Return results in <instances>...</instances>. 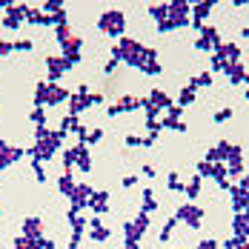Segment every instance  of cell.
<instances>
[{"mask_svg":"<svg viewBox=\"0 0 249 249\" xmlns=\"http://www.w3.org/2000/svg\"><path fill=\"white\" fill-rule=\"evenodd\" d=\"M124 12H118V9H109V12H103V18H100V32H106V35H112V37H121L124 35Z\"/></svg>","mask_w":249,"mask_h":249,"instance_id":"6da1fadb","label":"cell"},{"mask_svg":"<svg viewBox=\"0 0 249 249\" xmlns=\"http://www.w3.org/2000/svg\"><path fill=\"white\" fill-rule=\"evenodd\" d=\"M195 12H198V18H203V15L209 12V3H200V6H198V9H195Z\"/></svg>","mask_w":249,"mask_h":249,"instance_id":"5bb4252c","label":"cell"},{"mask_svg":"<svg viewBox=\"0 0 249 249\" xmlns=\"http://www.w3.org/2000/svg\"><path fill=\"white\" fill-rule=\"evenodd\" d=\"M9 52H15V43H6V40H0V57H3V54H9Z\"/></svg>","mask_w":249,"mask_h":249,"instance_id":"8fae6325","label":"cell"},{"mask_svg":"<svg viewBox=\"0 0 249 249\" xmlns=\"http://www.w3.org/2000/svg\"><path fill=\"white\" fill-rule=\"evenodd\" d=\"M226 118H232V112H229V109H224V112H218V121H226Z\"/></svg>","mask_w":249,"mask_h":249,"instance_id":"2e32d148","label":"cell"},{"mask_svg":"<svg viewBox=\"0 0 249 249\" xmlns=\"http://www.w3.org/2000/svg\"><path fill=\"white\" fill-rule=\"evenodd\" d=\"M63 60H66V66H72V63L80 60V37H69L63 43Z\"/></svg>","mask_w":249,"mask_h":249,"instance_id":"7a4b0ae2","label":"cell"},{"mask_svg":"<svg viewBox=\"0 0 249 249\" xmlns=\"http://www.w3.org/2000/svg\"><path fill=\"white\" fill-rule=\"evenodd\" d=\"M183 103H192V89H186V92H180V106Z\"/></svg>","mask_w":249,"mask_h":249,"instance_id":"4fadbf2b","label":"cell"},{"mask_svg":"<svg viewBox=\"0 0 249 249\" xmlns=\"http://www.w3.org/2000/svg\"><path fill=\"white\" fill-rule=\"evenodd\" d=\"M23 235L26 238H40V218H29L23 224Z\"/></svg>","mask_w":249,"mask_h":249,"instance_id":"52a82bcc","label":"cell"},{"mask_svg":"<svg viewBox=\"0 0 249 249\" xmlns=\"http://www.w3.org/2000/svg\"><path fill=\"white\" fill-rule=\"evenodd\" d=\"M66 98H69V92L60 89L57 83H49L46 86V103H60V100H66Z\"/></svg>","mask_w":249,"mask_h":249,"instance_id":"8992f818","label":"cell"},{"mask_svg":"<svg viewBox=\"0 0 249 249\" xmlns=\"http://www.w3.org/2000/svg\"><path fill=\"white\" fill-rule=\"evenodd\" d=\"M60 192L72 198V192H75V180H72L69 175H63V178H60Z\"/></svg>","mask_w":249,"mask_h":249,"instance_id":"ba28073f","label":"cell"},{"mask_svg":"<svg viewBox=\"0 0 249 249\" xmlns=\"http://www.w3.org/2000/svg\"><path fill=\"white\" fill-rule=\"evenodd\" d=\"M15 49H18V52H29V49H32V40H18V43H15Z\"/></svg>","mask_w":249,"mask_h":249,"instance_id":"7c38bea8","label":"cell"},{"mask_svg":"<svg viewBox=\"0 0 249 249\" xmlns=\"http://www.w3.org/2000/svg\"><path fill=\"white\" fill-rule=\"evenodd\" d=\"M69 37H72V35H69V26L60 23V26H57V40H60V43H66Z\"/></svg>","mask_w":249,"mask_h":249,"instance_id":"30bf717a","label":"cell"},{"mask_svg":"<svg viewBox=\"0 0 249 249\" xmlns=\"http://www.w3.org/2000/svg\"><path fill=\"white\" fill-rule=\"evenodd\" d=\"M46 66H49V80H52V83H54V80H57V77L63 75V72H66V69H69V66H66V60H63V57H46Z\"/></svg>","mask_w":249,"mask_h":249,"instance_id":"277c9868","label":"cell"},{"mask_svg":"<svg viewBox=\"0 0 249 249\" xmlns=\"http://www.w3.org/2000/svg\"><path fill=\"white\" fill-rule=\"evenodd\" d=\"M89 235H92V241H106L109 238V229L100 224V218H92L89 221Z\"/></svg>","mask_w":249,"mask_h":249,"instance_id":"5b68a950","label":"cell"},{"mask_svg":"<svg viewBox=\"0 0 249 249\" xmlns=\"http://www.w3.org/2000/svg\"><path fill=\"white\" fill-rule=\"evenodd\" d=\"M15 249H37V247H35V238H26V235H20V238L15 241Z\"/></svg>","mask_w":249,"mask_h":249,"instance_id":"9c48e42d","label":"cell"},{"mask_svg":"<svg viewBox=\"0 0 249 249\" xmlns=\"http://www.w3.org/2000/svg\"><path fill=\"white\" fill-rule=\"evenodd\" d=\"M23 155H26V149H12L9 143H3V141H0V169H6L12 160H20Z\"/></svg>","mask_w":249,"mask_h":249,"instance_id":"3957f363","label":"cell"},{"mask_svg":"<svg viewBox=\"0 0 249 249\" xmlns=\"http://www.w3.org/2000/svg\"><path fill=\"white\" fill-rule=\"evenodd\" d=\"M135 183H138V178H135V175H129V178L124 180V186H135Z\"/></svg>","mask_w":249,"mask_h":249,"instance_id":"9a60e30c","label":"cell"}]
</instances>
